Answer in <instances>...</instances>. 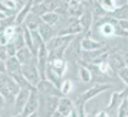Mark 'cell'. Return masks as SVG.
<instances>
[{
    "mask_svg": "<svg viewBox=\"0 0 128 117\" xmlns=\"http://www.w3.org/2000/svg\"><path fill=\"white\" fill-rule=\"evenodd\" d=\"M118 77L121 78V81L128 87V67H124V68H121V70L118 71Z\"/></svg>",
    "mask_w": 128,
    "mask_h": 117,
    "instance_id": "obj_23",
    "label": "cell"
},
{
    "mask_svg": "<svg viewBox=\"0 0 128 117\" xmlns=\"http://www.w3.org/2000/svg\"><path fill=\"white\" fill-rule=\"evenodd\" d=\"M0 72L6 74V64H4V61H2V59H0Z\"/></svg>",
    "mask_w": 128,
    "mask_h": 117,
    "instance_id": "obj_27",
    "label": "cell"
},
{
    "mask_svg": "<svg viewBox=\"0 0 128 117\" xmlns=\"http://www.w3.org/2000/svg\"><path fill=\"white\" fill-rule=\"evenodd\" d=\"M4 64H6V74L9 77L14 78V77L22 74V64L19 62V59L16 56H9Z\"/></svg>",
    "mask_w": 128,
    "mask_h": 117,
    "instance_id": "obj_6",
    "label": "cell"
},
{
    "mask_svg": "<svg viewBox=\"0 0 128 117\" xmlns=\"http://www.w3.org/2000/svg\"><path fill=\"white\" fill-rule=\"evenodd\" d=\"M95 2H96V5H99L106 13L115 12V9L118 7L116 3H115V0H95Z\"/></svg>",
    "mask_w": 128,
    "mask_h": 117,
    "instance_id": "obj_18",
    "label": "cell"
},
{
    "mask_svg": "<svg viewBox=\"0 0 128 117\" xmlns=\"http://www.w3.org/2000/svg\"><path fill=\"white\" fill-rule=\"evenodd\" d=\"M23 25L29 30H38V29H39V26L42 25V18L30 12L29 15H28V18L24 19V23Z\"/></svg>",
    "mask_w": 128,
    "mask_h": 117,
    "instance_id": "obj_13",
    "label": "cell"
},
{
    "mask_svg": "<svg viewBox=\"0 0 128 117\" xmlns=\"http://www.w3.org/2000/svg\"><path fill=\"white\" fill-rule=\"evenodd\" d=\"M74 108H75V104H74V101H72V100L66 98V97H60V98H59L58 108H56V110H58L60 114H64L65 117H70Z\"/></svg>",
    "mask_w": 128,
    "mask_h": 117,
    "instance_id": "obj_8",
    "label": "cell"
},
{
    "mask_svg": "<svg viewBox=\"0 0 128 117\" xmlns=\"http://www.w3.org/2000/svg\"><path fill=\"white\" fill-rule=\"evenodd\" d=\"M72 88H74V82L70 81V80H64V81L60 82V87H59V90H60L62 95H68V94H70Z\"/></svg>",
    "mask_w": 128,
    "mask_h": 117,
    "instance_id": "obj_21",
    "label": "cell"
},
{
    "mask_svg": "<svg viewBox=\"0 0 128 117\" xmlns=\"http://www.w3.org/2000/svg\"><path fill=\"white\" fill-rule=\"evenodd\" d=\"M127 117H128V116H127Z\"/></svg>",
    "mask_w": 128,
    "mask_h": 117,
    "instance_id": "obj_39",
    "label": "cell"
},
{
    "mask_svg": "<svg viewBox=\"0 0 128 117\" xmlns=\"http://www.w3.org/2000/svg\"><path fill=\"white\" fill-rule=\"evenodd\" d=\"M127 100H128V98H127Z\"/></svg>",
    "mask_w": 128,
    "mask_h": 117,
    "instance_id": "obj_38",
    "label": "cell"
},
{
    "mask_svg": "<svg viewBox=\"0 0 128 117\" xmlns=\"http://www.w3.org/2000/svg\"><path fill=\"white\" fill-rule=\"evenodd\" d=\"M81 46H82V51H96V49L104 48V43L95 41V39H92V38H89V33H88L86 38H82Z\"/></svg>",
    "mask_w": 128,
    "mask_h": 117,
    "instance_id": "obj_12",
    "label": "cell"
},
{
    "mask_svg": "<svg viewBox=\"0 0 128 117\" xmlns=\"http://www.w3.org/2000/svg\"><path fill=\"white\" fill-rule=\"evenodd\" d=\"M50 117H65V116H64V114H60V113L56 110L55 113H52V116H50Z\"/></svg>",
    "mask_w": 128,
    "mask_h": 117,
    "instance_id": "obj_30",
    "label": "cell"
},
{
    "mask_svg": "<svg viewBox=\"0 0 128 117\" xmlns=\"http://www.w3.org/2000/svg\"><path fill=\"white\" fill-rule=\"evenodd\" d=\"M111 85L110 84H96V85H94V87H91L89 90H86L84 94H81L79 95V98L76 100V101H81V103H86V101H89L91 98H94V97H96L98 94H101L102 91H105V90H110Z\"/></svg>",
    "mask_w": 128,
    "mask_h": 117,
    "instance_id": "obj_5",
    "label": "cell"
},
{
    "mask_svg": "<svg viewBox=\"0 0 128 117\" xmlns=\"http://www.w3.org/2000/svg\"><path fill=\"white\" fill-rule=\"evenodd\" d=\"M13 117H23V116H22V114H18V113H16V114H14Z\"/></svg>",
    "mask_w": 128,
    "mask_h": 117,
    "instance_id": "obj_34",
    "label": "cell"
},
{
    "mask_svg": "<svg viewBox=\"0 0 128 117\" xmlns=\"http://www.w3.org/2000/svg\"><path fill=\"white\" fill-rule=\"evenodd\" d=\"M45 0H33V5H42Z\"/></svg>",
    "mask_w": 128,
    "mask_h": 117,
    "instance_id": "obj_32",
    "label": "cell"
},
{
    "mask_svg": "<svg viewBox=\"0 0 128 117\" xmlns=\"http://www.w3.org/2000/svg\"><path fill=\"white\" fill-rule=\"evenodd\" d=\"M22 75L24 77V80L29 82L30 85L36 87L39 81H40V72L38 70V56L36 59L32 62V64H26V65H22Z\"/></svg>",
    "mask_w": 128,
    "mask_h": 117,
    "instance_id": "obj_1",
    "label": "cell"
},
{
    "mask_svg": "<svg viewBox=\"0 0 128 117\" xmlns=\"http://www.w3.org/2000/svg\"><path fill=\"white\" fill-rule=\"evenodd\" d=\"M6 49H7V55H9V56H16L18 49H16V46H14V43H13V42H9V43H7Z\"/></svg>",
    "mask_w": 128,
    "mask_h": 117,
    "instance_id": "obj_24",
    "label": "cell"
},
{
    "mask_svg": "<svg viewBox=\"0 0 128 117\" xmlns=\"http://www.w3.org/2000/svg\"><path fill=\"white\" fill-rule=\"evenodd\" d=\"M16 58L19 59V62L22 65H26V64H32L33 61L36 59V56L33 55V52L30 51L28 46L22 48V49H19L18 52H16Z\"/></svg>",
    "mask_w": 128,
    "mask_h": 117,
    "instance_id": "obj_11",
    "label": "cell"
},
{
    "mask_svg": "<svg viewBox=\"0 0 128 117\" xmlns=\"http://www.w3.org/2000/svg\"><path fill=\"white\" fill-rule=\"evenodd\" d=\"M118 25H120V28H121V29H124L125 32H128V19L118 20Z\"/></svg>",
    "mask_w": 128,
    "mask_h": 117,
    "instance_id": "obj_26",
    "label": "cell"
},
{
    "mask_svg": "<svg viewBox=\"0 0 128 117\" xmlns=\"http://www.w3.org/2000/svg\"><path fill=\"white\" fill-rule=\"evenodd\" d=\"M9 58L7 55V49H6V45H0V59L6 62V59Z\"/></svg>",
    "mask_w": 128,
    "mask_h": 117,
    "instance_id": "obj_25",
    "label": "cell"
},
{
    "mask_svg": "<svg viewBox=\"0 0 128 117\" xmlns=\"http://www.w3.org/2000/svg\"><path fill=\"white\" fill-rule=\"evenodd\" d=\"M127 5H128V0H127Z\"/></svg>",
    "mask_w": 128,
    "mask_h": 117,
    "instance_id": "obj_36",
    "label": "cell"
},
{
    "mask_svg": "<svg viewBox=\"0 0 128 117\" xmlns=\"http://www.w3.org/2000/svg\"><path fill=\"white\" fill-rule=\"evenodd\" d=\"M81 43H82V39H81V33H79V35H76L75 39L68 45L66 51H65L64 58L70 61V62H75L78 59H81V53H82Z\"/></svg>",
    "mask_w": 128,
    "mask_h": 117,
    "instance_id": "obj_2",
    "label": "cell"
},
{
    "mask_svg": "<svg viewBox=\"0 0 128 117\" xmlns=\"http://www.w3.org/2000/svg\"><path fill=\"white\" fill-rule=\"evenodd\" d=\"M86 117H95V116H94V114H88Z\"/></svg>",
    "mask_w": 128,
    "mask_h": 117,
    "instance_id": "obj_35",
    "label": "cell"
},
{
    "mask_svg": "<svg viewBox=\"0 0 128 117\" xmlns=\"http://www.w3.org/2000/svg\"><path fill=\"white\" fill-rule=\"evenodd\" d=\"M78 20H79V25H81V28H82V32L88 33V30H89L91 25H92V15L89 12H85Z\"/></svg>",
    "mask_w": 128,
    "mask_h": 117,
    "instance_id": "obj_16",
    "label": "cell"
},
{
    "mask_svg": "<svg viewBox=\"0 0 128 117\" xmlns=\"http://www.w3.org/2000/svg\"><path fill=\"white\" fill-rule=\"evenodd\" d=\"M39 105H40V93L35 87V88L30 90V95H29V98H28V103L24 105L23 111H22V116L28 117L32 113H36L38 108H39Z\"/></svg>",
    "mask_w": 128,
    "mask_h": 117,
    "instance_id": "obj_3",
    "label": "cell"
},
{
    "mask_svg": "<svg viewBox=\"0 0 128 117\" xmlns=\"http://www.w3.org/2000/svg\"><path fill=\"white\" fill-rule=\"evenodd\" d=\"M6 18H9V16H6V15H4L3 12H0V20H4Z\"/></svg>",
    "mask_w": 128,
    "mask_h": 117,
    "instance_id": "obj_31",
    "label": "cell"
},
{
    "mask_svg": "<svg viewBox=\"0 0 128 117\" xmlns=\"http://www.w3.org/2000/svg\"><path fill=\"white\" fill-rule=\"evenodd\" d=\"M42 22L43 23H48L53 26V25H56L59 22V15L56 12H49V13H45L43 16H42Z\"/></svg>",
    "mask_w": 128,
    "mask_h": 117,
    "instance_id": "obj_19",
    "label": "cell"
},
{
    "mask_svg": "<svg viewBox=\"0 0 128 117\" xmlns=\"http://www.w3.org/2000/svg\"><path fill=\"white\" fill-rule=\"evenodd\" d=\"M108 64L111 65V68L114 71H118L124 68L125 67V61L122 59L121 55H118V53H110V58H108Z\"/></svg>",
    "mask_w": 128,
    "mask_h": 117,
    "instance_id": "obj_15",
    "label": "cell"
},
{
    "mask_svg": "<svg viewBox=\"0 0 128 117\" xmlns=\"http://www.w3.org/2000/svg\"><path fill=\"white\" fill-rule=\"evenodd\" d=\"M95 117H108V113H106V111H99Z\"/></svg>",
    "mask_w": 128,
    "mask_h": 117,
    "instance_id": "obj_28",
    "label": "cell"
},
{
    "mask_svg": "<svg viewBox=\"0 0 128 117\" xmlns=\"http://www.w3.org/2000/svg\"><path fill=\"white\" fill-rule=\"evenodd\" d=\"M79 78H81L82 82H89L92 80V74H91V71L88 70L85 65H82L79 67Z\"/></svg>",
    "mask_w": 128,
    "mask_h": 117,
    "instance_id": "obj_20",
    "label": "cell"
},
{
    "mask_svg": "<svg viewBox=\"0 0 128 117\" xmlns=\"http://www.w3.org/2000/svg\"><path fill=\"white\" fill-rule=\"evenodd\" d=\"M28 117H39V114H38V111H36V113H32V114L28 116Z\"/></svg>",
    "mask_w": 128,
    "mask_h": 117,
    "instance_id": "obj_33",
    "label": "cell"
},
{
    "mask_svg": "<svg viewBox=\"0 0 128 117\" xmlns=\"http://www.w3.org/2000/svg\"><path fill=\"white\" fill-rule=\"evenodd\" d=\"M0 32H2V30H0Z\"/></svg>",
    "mask_w": 128,
    "mask_h": 117,
    "instance_id": "obj_37",
    "label": "cell"
},
{
    "mask_svg": "<svg viewBox=\"0 0 128 117\" xmlns=\"http://www.w3.org/2000/svg\"><path fill=\"white\" fill-rule=\"evenodd\" d=\"M38 32H39V35H40V38L43 39V42H45V43H48L50 39H53V38H55V30H53V28L50 26V25L43 23V22H42V25L39 26Z\"/></svg>",
    "mask_w": 128,
    "mask_h": 117,
    "instance_id": "obj_14",
    "label": "cell"
},
{
    "mask_svg": "<svg viewBox=\"0 0 128 117\" xmlns=\"http://www.w3.org/2000/svg\"><path fill=\"white\" fill-rule=\"evenodd\" d=\"M48 67H49L58 77H64L66 70H68V64H66V61H65L64 58L49 61V62H48Z\"/></svg>",
    "mask_w": 128,
    "mask_h": 117,
    "instance_id": "obj_9",
    "label": "cell"
},
{
    "mask_svg": "<svg viewBox=\"0 0 128 117\" xmlns=\"http://www.w3.org/2000/svg\"><path fill=\"white\" fill-rule=\"evenodd\" d=\"M29 95H30L29 88H20V91L16 94V97H14V108H16V113H18V114H22L24 105L28 103Z\"/></svg>",
    "mask_w": 128,
    "mask_h": 117,
    "instance_id": "obj_7",
    "label": "cell"
},
{
    "mask_svg": "<svg viewBox=\"0 0 128 117\" xmlns=\"http://www.w3.org/2000/svg\"><path fill=\"white\" fill-rule=\"evenodd\" d=\"M111 18L116 19V20H124V19H128V5H124V6L116 7L115 12L111 13Z\"/></svg>",
    "mask_w": 128,
    "mask_h": 117,
    "instance_id": "obj_17",
    "label": "cell"
},
{
    "mask_svg": "<svg viewBox=\"0 0 128 117\" xmlns=\"http://www.w3.org/2000/svg\"><path fill=\"white\" fill-rule=\"evenodd\" d=\"M127 98H124L121 101V104L118 105V117H127L128 116V100Z\"/></svg>",
    "mask_w": 128,
    "mask_h": 117,
    "instance_id": "obj_22",
    "label": "cell"
},
{
    "mask_svg": "<svg viewBox=\"0 0 128 117\" xmlns=\"http://www.w3.org/2000/svg\"><path fill=\"white\" fill-rule=\"evenodd\" d=\"M4 101H6V100H4V97L0 94V108H3V107H4Z\"/></svg>",
    "mask_w": 128,
    "mask_h": 117,
    "instance_id": "obj_29",
    "label": "cell"
},
{
    "mask_svg": "<svg viewBox=\"0 0 128 117\" xmlns=\"http://www.w3.org/2000/svg\"><path fill=\"white\" fill-rule=\"evenodd\" d=\"M36 90L42 94V95H46V97H60L62 93L52 81H49L48 78L45 80H40L39 84L36 85Z\"/></svg>",
    "mask_w": 128,
    "mask_h": 117,
    "instance_id": "obj_4",
    "label": "cell"
},
{
    "mask_svg": "<svg viewBox=\"0 0 128 117\" xmlns=\"http://www.w3.org/2000/svg\"><path fill=\"white\" fill-rule=\"evenodd\" d=\"M127 97H128V87L125 88L124 91H121V93H112L110 103H108V107H106V111H111V110H114V108H118V105L121 104V101L124 98H127Z\"/></svg>",
    "mask_w": 128,
    "mask_h": 117,
    "instance_id": "obj_10",
    "label": "cell"
}]
</instances>
